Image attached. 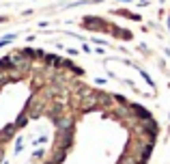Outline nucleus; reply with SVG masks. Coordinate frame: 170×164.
I'll use <instances>...</instances> for the list:
<instances>
[{"instance_id": "4", "label": "nucleus", "mask_w": 170, "mask_h": 164, "mask_svg": "<svg viewBox=\"0 0 170 164\" xmlns=\"http://www.w3.org/2000/svg\"><path fill=\"white\" fill-rule=\"evenodd\" d=\"M43 156H45V149H37L32 153V162H39V160H43Z\"/></svg>"}, {"instance_id": "5", "label": "nucleus", "mask_w": 170, "mask_h": 164, "mask_svg": "<svg viewBox=\"0 0 170 164\" xmlns=\"http://www.w3.org/2000/svg\"><path fill=\"white\" fill-rule=\"evenodd\" d=\"M15 37H17V35H7V37H2V39H0V48H4L7 43H11Z\"/></svg>"}, {"instance_id": "9", "label": "nucleus", "mask_w": 170, "mask_h": 164, "mask_svg": "<svg viewBox=\"0 0 170 164\" xmlns=\"http://www.w3.org/2000/svg\"><path fill=\"white\" fill-rule=\"evenodd\" d=\"M0 22H7V17H4V15H0Z\"/></svg>"}, {"instance_id": "3", "label": "nucleus", "mask_w": 170, "mask_h": 164, "mask_svg": "<svg viewBox=\"0 0 170 164\" xmlns=\"http://www.w3.org/2000/svg\"><path fill=\"white\" fill-rule=\"evenodd\" d=\"M116 164H138V162L133 160L131 156H127V153H123V156H121L119 160H116Z\"/></svg>"}, {"instance_id": "7", "label": "nucleus", "mask_w": 170, "mask_h": 164, "mask_svg": "<svg viewBox=\"0 0 170 164\" xmlns=\"http://www.w3.org/2000/svg\"><path fill=\"white\" fill-rule=\"evenodd\" d=\"M65 52H67V54H69V56H75V54H78V50H73V48H67V50H65Z\"/></svg>"}, {"instance_id": "8", "label": "nucleus", "mask_w": 170, "mask_h": 164, "mask_svg": "<svg viewBox=\"0 0 170 164\" xmlns=\"http://www.w3.org/2000/svg\"><path fill=\"white\" fill-rule=\"evenodd\" d=\"M166 24H168V30H170V15H168V20H166Z\"/></svg>"}, {"instance_id": "2", "label": "nucleus", "mask_w": 170, "mask_h": 164, "mask_svg": "<svg viewBox=\"0 0 170 164\" xmlns=\"http://www.w3.org/2000/svg\"><path fill=\"white\" fill-rule=\"evenodd\" d=\"M131 106V112H133V119L136 121H149V119H153V115H151V110H147L144 106H140V104H129Z\"/></svg>"}, {"instance_id": "6", "label": "nucleus", "mask_w": 170, "mask_h": 164, "mask_svg": "<svg viewBox=\"0 0 170 164\" xmlns=\"http://www.w3.org/2000/svg\"><path fill=\"white\" fill-rule=\"evenodd\" d=\"M22 149H24V138H22V136H20V138H17V140H15V153H20Z\"/></svg>"}, {"instance_id": "1", "label": "nucleus", "mask_w": 170, "mask_h": 164, "mask_svg": "<svg viewBox=\"0 0 170 164\" xmlns=\"http://www.w3.org/2000/svg\"><path fill=\"white\" fill-rule=\"evenodd\" d=\"M82 28H86V30H97V33H112L114 26H112L108 20H103V17L86 15L84 20H82Z\"/></svg>"}, {"instance_id": "10", "label": "nucleus", "mask_w": 170, "mask_h": 164, "mask_svg": "<svg viewBox=\"0 0 170 164\" xmlns=\"http://www.w3.org/2000/svg\"><path fill=\"white\" fill-rule=\"evenodd\" d=\"M119 2H133V0H119Z\"/></svg>"}]
</instances>
